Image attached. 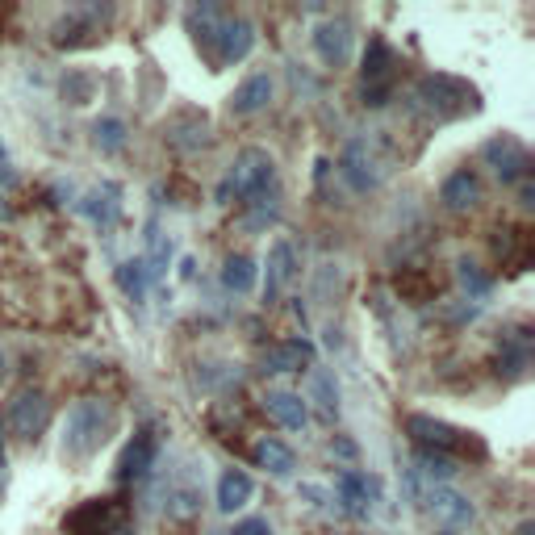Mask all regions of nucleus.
I'll return each mask as SVG.
<instances>
[{"label": "nucleus", "instance_id": "1", "mask_svg": "<svg viewBox=\"0 0 535 535\" xmlns=\"http://www.w3.org/2000/svg\"><path fill=\"white\" fill-rule=\"evenodd\" d=\"M118 427V410L101 398H84L67 410V427H63V456L67 460H88L92 452H101V444Z\"/></svg>", "mask_w": 535, "mask_h": 535}, {"label": "nucleus", "instance_id": "2", "mask_svg": "<svg viewBox=\"0 0 535 535\" xmlns=\"http://www.w3.org/2000/svg\"><path fill=\"white\" fill-rule=\"evenodd\" d=\"M276 180V164H272V155L260 151V147H247L235 155V164H230L226 180L218 184V201L230 205V201H255V197H264L268 193V184Z\"/></svg>", "mask_w": 535, "mask_h": 535}, {"label": "nucleus", "instance_id": "3", "mask_svg": "<svg viewBox=\"0 0 535 535\" xmlns=\"http://www.w3.org/2000/svg\"><path fill=\"white\" fill-rule=\"evenodd\" d=\"M414 97L423 101V105L435 113V118H460V113L477 109L473 88L460 84V80H452V76H427L423 84H418Z\"/></svg>", "mask_w": 535, "mask_h": 535}, {"label": "nucleus", "instance_id": "4", "mask_svg": "<svg viewBox=\"0 0 535 535\" xmlns=\"http://www.w3.org/2000/svg\"><path fill=\"white\" fill-rule=\"evenodd\" d=\"M481 155H485V164H490V168L502 176V184H519V180H527V172H531L527 147L519 143V138H510V134L490 138V143L481 147Z\"/></svg>", "mask_w": 535, "mask_h": 535}, {"label": "nucleus", "instance_id": "5", "mask_svg": "<svg viewBox=\"0 0 535 535\" xmlns=\"http://www.w3.org/2000/svg\"><path fill=\"white\" fill-rule=\"evenodd\" d=\"M126 523V506L118 502H101V498H92L84 502L80 510H72V515L63 519V531H72V535H109L113 527H122Z\"/></svg>", "mask_w": 535, "mask_h": 535}, {"label": "nucleus", "instance_id": "6", "mask_svg": "<svg viewBox=\"0 0 535 535\" xmlns=\"http://www.w3.org/2000/svg\"><path fill=\"white\" fill-rule=\"evenodd\" d=\"M46 423H51V402H46V393L42 389H21L13 398V406H9V427L21 439H38Z\"/></svg>", "mask_w": 535, "mask_h": 535}, {"label": "nucleus", "instance_id": "7", "mask_svg": "<svg viewBox=\"0 0 535 535\" xmlns=\"http://www.w3.org/2000/svg\"><path fill=\"white\" fill-rule=\"evenodd\" d=\"M406 431H410V439L423 452H444V456H452L460 444H464V431H456V427H448V423H439V418H427V414H410L406 418Z\"/></svg>", "mask_w": 535, "mask_h": 535}, {"label": "nucleus", "instance_id": "8", "mask_svg": "<svg viewBox=\"0 0 535 535\" xmlns=\"http://www.w3.org/2000/svg\"><path fill=\"white\" fill-rule=\"evenodd\" d=\"M255 46V30L251 21L243 17H222L218 26V38H214V51H218V63H243Z\"/></svg>", "mask_w": 535, "mask_h": 535}, {"label": "nucleus", "instance_id": "9", "mask_svg": "<svg viewBox=\"0 0 535 535\" xmlns=\"http://www.w3.org/2000/svg\"><path fill=\"white\" fill-rule=\"evenodd\" d=\"M310 364H314V343L306 339H285L260 356V372H268V377H276V372H301Z\"/></svg>", "mask_w": 535, "mask_h": 535}, {"label": "nucleus", "instance_id": "10", "mask_svg": "<svg viewBox=\"0 0 535 535\" xmlns=\"http://www.w3.org/2000/svg\"><path fill=\"white\" fill-rule=\"evenodd\" d=\"M155 456H159V439H155V431H138L130 444H126V452H122V460H118V481H138V477H147L151 469H155Z\"/></svg>", "mask_w": 535, "mask_h": 535}, {"label": "nucleus", "instance_id": "11", "mask_svg": "<svg viewBox=\"0 0 535 535\" xmlns=\"http://www.w3.org/2000/svg\"><path fill=\"white\" fill-rule=\"evenodd\" d=\"M314 51H318L322 63H331V67L347 63V55H352V26H347L343 17H331L327 26H318V34H314Z\"/></svg>", "mask_w": 535, "mask_h": 535}, {"label": "nucleus", "instance_id": "12", "mask_svg": "<svg viewBox=\"0 0 535 535\" xmlns=\"http://www.w3.org/2000/svg\"><path fill=\"white\" fill-rule=\"evenodd\" d=\"M264 410L272 423H281L285 431H301L310 423V410H306V398L301 393H289V389H272L264 398Z\"/></svg>", "mask_w": 535, "mask_h": 535}, {"label": "nucleus", "instance_id": "13", "mask_svg": "<svg viewBox=\"0 0 535 535\" xmlns=\"http://www.w3.org/2000/svg\"><path fill=\"white\" fill-rule=\"evenodd\" d=\"M272 101V76L260 72V76H251L235 88V97H230V113H239V118H251V113H260L268 109Z\"/></svg>", "mask_w": 535, "mask_h": 535}, {"label": "nucleus", "instance_id": "14", "mask_svg": "<svg viewBox=\"0 0 535 535\" xmlns=\"http://www.w3.org/2000/svg\"><path fill=\"white\" fill-rule=\"evenodd\" d=\"M255 494V481L243 473V469H226L218 477V510L222 515H235V510H243Z\"/></svg>", "mask_w": 535, "mask_h": 535}, {"label": "nucleus", "instance_id": "15", "mask_svg": "<svg viewBox=\"0 0 535 535\" xmlns=\"http://www.w3.org/2000/svg\"><path fill=\"white\" fill-rule=\"evenodd\" d=\"M439 201H444L448 209H473L477 201H481V184H477V176L473 172H452L448 180H444V189H439Z\"/></svg>", "mask_w": 535, "mask_h": 535}, {"label": "nucleus", "instance_id": "16", "mask_svg": "<svg viewBox=\"0 0 535 535\" xmlns=\"http://www.w3.org/2000/svg\"><path fill=\"white\" fill-rule=\"evenodd\" d=\"M389 72H393V51L385 38H372L368 42V55H364V88H389Z\"/></svg>", "mask_w": 535, "mask_h": 535}, {"label": "nucleus", "instance_id": "17", "mask_svg": "<svg viewBox=\"0 0 535 535\" xmlns=\"http://www.w3.org/2000/svg\"><path fill=\"white\" fill-rule=\"evenodd\" d=\"M289 281H293V247H289V243H272V251H268V281H264V297H268V301H276V293H281Z\"/></svg>", "mask_w": 535, "mask_h": 535}, {"label": "nucleus", "instance_id": "18", "mask_svg": "<svg viewBox=\"0 0 535 535\" xmlns=\"http://www.w3.org/2000/svg\"><path fill=\"white\" fill-rule=\"evenodd\" d=\"M427 502H431V510H435L439 519H448V523H473V502L464 498V494H456V490L435 485V490L427 494Z\"/></svg>", "mask_w": 535, "mask_h": 535}, {"label": "nucleus", "instance_id": "19", "mask_svg": "<svg viewBox=\"0 0 535 535\" xmlns=\"http://www.w3.org/2000/svg\"><path fill=\"white\" fill-rule=\"evenodd\" d=\"M255 464L276 473V477H289L297 469V456L289 444H281V439H260V444H255Z\"/></svg>", "mask_w": 535, "mask_h": 535}, {"label": "nucleus", "instance_id": "20", "mask_svg": "<svg viewBox=\"0 0 535 535\" xmlns=\"http://www.w3.org/2000/svg\"><path fill=\"white\" fill-rule=\"evenodd\" d=\"M118 197H122V193H118V184H101V189H92V193H88V205H84V209H88V218H92V222H101V226H109L113 218L122 214Z\"/></svg>", "mask_w": 535, "mask_h": 535}, {"label": "nucleus", "instance_id": "21", "mask_svg": "<svg viewBox=\"0 0 535 535\" xmlns=\"http://www.w3.org/2000/svg\"><path fill=\"white\" fill-rule=\"evenodd\" d=\"M310 398L322 406V414H335L339 410V385H335V377L327 368H310Z\"/></svg>", "mask_w": 535, "mask_h": 535}, {"label": "nucleus", "instance_id": "22", "mask_svg": "<svg viewBox=\"0 0 535 535\" xmlns=\"http://www.w3.org/2000/svg\"><path fill=\"white\" fill-rule=\"evenodd\" d=\"M368 494H372V481L368 477H360V473H343L339 477V498L347 502V510H352V515H364V502H368Z\"/></svg>", "mask_w": 535, "mask_h": 535}, {"label": "nucleus", "instance_id": "23", "mask_svg": "<svg viewBox=\"0 0 535 535\" xmlns=\"http://www.w3.org/2000/svg\"><path fill=\"white\" fill-rule=\"evenodd\" d=\"M222 285L230 293H247L255 285V264L247 260V255H230L226 268H222Z\"/></svg>", "mask_w": 535, "mask_h": 535}, {"label": "nucleus", "instance_id": "24", "mask_svg": "<svg viewBox=\"0 0 535 535\" xmlns=\"http://www.w3.org/2000/svg\"><path fill=\"white\" fill-rule=\"evenodd\" d=\"M368 168H372V164L364 159V147H352V151L343 155V176H347V184H352V189H360V193L377 184V176H372Z\"/></svg>", "mask_w": 535, "mask_h": 535}, {"label": "nucleus", "instance_id": "25", "mask_svg": "<svg viewBox=\"0 0 535 535\" xmlns=\"http://www.w3.org/2000/svg\"><path fill=\"white\" fill-rule=\"evenodd\" d=\"M118 285H122V293L126 297H143L147 293V285H151V272H147V264L143 260H126L122 268H118Z\"/></svg>", "mask_w": 535, "mask_h": 535}, {"label": "nucleus", "instance_id": "26", "mask_svg": "<svg viewBox=\"0 0 535 535\" xmlns=\"http://www.w3.org/2000/svg\"><path fill=\"white\" fill-rule=\"evenodd\" d=\"M92 143H97L105 155L122 151V147H126V126H122L118 118H101L97 126H92Z\"/></svg>", "mask_w": 535, "mask_h": 535}, {"label": "nucleus", "instance_id": "27", "mask_svg": "<svg viewBox=\"0 0 535 535\" xmlns=\"http://www.w3.org/2000/svg\"><path fill=\"white\" fill-rule=\"evenodd\" d=\"M418 473L431 477V481H448L456 473V460L444 456V452H423V448H418Z\"/></svg>", "mask_w": 535, "mask_h": 535}, {"label": "nucleus", "instance_id": "28", "mask_svg": "<svg viewBox=\"0 0 535 535\" xmlns=\"http://www.w3.org/2000/svg\"><path fill=\"white\" fill-rule=\"evenodd\" d=\"M460 281L469 285V289H473L477 297H481V293H490V276H481L473 260H460Z\"/></svg>", "mask_w": 535, "mask_h": 535}, {"label": "nucleus", "instance_id": "29", "mask_svg": "<svg viewBox=\"0 0 535 535\" xmlns=\"http://www.w3.org/2000/svg\"><path fill=\"white\" fill-rule=\"evenodd\" d=\"M230 535H272V527H268V519H239L230 527Z\"/></svg>", "mask_w": 535, "mask_h": 535}, {"label": "nucleus", "instance_id": "30", "mask_svg": "<svg viewBox=\"0 0 535 535\" xmlns=\"http://www.w3.org/2000/svg\"><path fill=\"white\" fill-rule=\"evenodd\" d=\"M335 452H343V456H356V444H347V439H335Z\"/></svg>", "mask_w": 535, "mask_h": 535}, {"label": "nucleus", "instance_id": "31", "mask_svg": "<svg viewBox=\"0 0 535 535\" xmlns=\"http://www.w3.org/2000/svg\"><path fill=\"white\" fill-rule=\"evenodd\" d=\"M0 477H5V423H0Z\"/></svg>", "mask_w": 535, "mask_h": 535}, {"label": "nucleus", "instance_id": "32", "mask_svg": "<svg viewBox=\"0 0 535 535\" xmlns=\"http://www.w3.org/2000/svg\"><path fill=\"white\" fill-rule=\"evenodd\" d=\"M109 535H134V527H130V523H122V527H113Z\"/></svg>", "mask_w": 535, "mask_h": 535}, {"label": "nucleus", "instance_id": "33", "mask_svg": "<svg viewBox=\"0 0 535 535\" xmlns=\"http://www.w3.org/2000/svg\"><path fill=\"white\" fill-rule=\"evenodd\" d=\"M0 381H5V352H0Z\"/></svg>", "mask_w": 535, "mask_h": 535}, {"label": "nucleus", "instance_id": "34", "mask_svg": "<svg viewBox=\"0 0 535 535\" xmlns=\"http://www.w3.org/2000/svg\"><path fill=\"white\" fill-rule=\"evenodd\" d=\"M444 535H452V531H444Z\"/></svg>", "mask_w": 535, "mask_h": 535}]
</instances>
